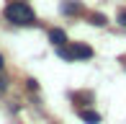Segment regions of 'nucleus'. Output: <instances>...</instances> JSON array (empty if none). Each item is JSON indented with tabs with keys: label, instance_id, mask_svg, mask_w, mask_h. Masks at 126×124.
<instances>
[{
	"label": "nucleus",
	"instance_id": "obj_2",
	"mask_svg": "<svg viewBox=\"0 0 126 124\" xmlns=\"http://www.w3.org/2000/svg\"><path fill=\"white\" fill-rule=\"evenodd\" d=\"M57 54H59L62 60H90L93 57V49H90L88 44H70V47L59 44V47H57Z\"/></svg>",
	"mask_w": 126,
	"mask_h": 124
},
{
	"label": "nucleus",
	"instance_id": "obj_5",
	"mask_svg": "<svg viewBox=\"0 0 126 124\" xmlns=\"http://www.w3.org/2000/svg\"><path fill=\"white\" fill-rule=\"evenodd\" d=\"M80 119L88 122V124H98L100 122V114H98V111H90V109H82V111H80Z\"/></svg>",
	"mask_w": 126,
	"mask_h": 124
},
{
	"label": "nucleus",
	"instance_id": "obj_1",
	"mask_svg": "<svg viewBox=\"0 0 126 124\" xmlns=\"http://www.w3.org/2000/svg\"><path fill=\"white\" fill-rule=\"evenodd\" d=\"M5 18L16 26H33L36 23V16H33V10L26 3H10L5 8Z\"/></svg>",
	"mask_w": 126,
	"mask_h": 124
},
{
	"label": "nucleus",
	"instance_id": "obj_9",
	"mask_svg": "<svg viewBox=\"0 0 126 124\" xmlns=\"http://www.w3.org/2000/svg\"><path fill=\"white\" fill-rule=\"evenodd\" d=\"M3 67H5V62H3V57H0V70H3Z\"/></svg>",
	"mask_w": 126,
	"mask_h": 124
},
{
	"label": "nucleus",
	"instance_id": "obj_8",
	"mask_svg": "<svg viewBox=\"0 0 126 124\" xmlns=\"http://www.w3.org/2000/svg\"><path fill=\"white\" fill-rule=\"evenodd\" d=\"M5 88H8V85H5V78H3V75H0V93H3V91H5Z\"/></svg>",
	"mask_w": 126,
	"mask_h": 124
},
{
	"label": "nucleus",
	"instance_id": "obj_4",
	"mask_svg": "<svg viewBox=\"0 0 126 124\" xmlns=\"http://www.w3.org/2000/svg\"><path fill=\"white\" fill-rule=\"evenodd\" d=\"M49 41L54 44V47L64 44V41H67V34H64V29H51V31H49Z\"/></svg>",
	"mask_w": 126,
	"mask_h": 124
},
{
	"label": "nucleus",
	"instance_id": "obj_7",
	"mask_svg": "<svg viewBox=\"0 0 126 124\" xmlns=\"http://www.w3.org/2000/svg\"><path fill=\"white\" fill-rule=\"evenodd\" d=\"M118 23L126 26V10H121V13H118Z\"/></svg>",
	"mask_w": 126,
	"mask_h": 124
},
{
	"label": "nucleus",
	"instance_id": "obj_6",
	"mask_svg": "<svg viewBox=\"0 0 126 124\" xmlns=\"http://www.w3.org/2000/svg\"><path fill=\"white\" fill-rule=\"evenodd\" d=\"M90 23L103 26V23H106V16H103V13H90Z\"/></svg>",
	"mask_w": 126,
	"mask_h": 124
},
{
	"label": "nucleus",
	"instance_id": "obj_3",
	"mask_svg": "<svg viewBox=\"0 0 126 124\" xmlns=\"http://www.w3.org/2000/svg\"><path fill=\"white\" fill-rule=\"evenodd\" d=\"M59 10H62L64 16H77V13H82V5H80L77 0H62Z\"/></svg>",
	"mask_w": 126,
	"mask_h": 124
}]
</instances>
